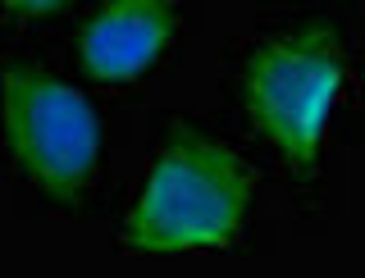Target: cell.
<instances>
[{"mask_svg": "<svg viewBox=\"0 0 365 278\" xmlns=\"http://www.w3.org/2000/svg\"><path fill=\"white\" fill-rule=\"evenodd\" d=\"M342 78H347V55L329 28L279 32L256 46L242 68L247 119L292 169H311L319 160V137L342 91Z\"/></svg>", "mask_w": 365, "mask_h": 278, "instance_id": "2", "label": "cell"}, {"mask_svg": "<svg viewBox=\"0 0 365 278\" xmlns=\"http://www.w3.org/2000/svg\"><path fill=\"white\" fill-rule=\"evenodd\" d=\"M251 192L256 173L237 150L205 133H174L123 219V242L133 251L224 247L242 228Z\"/></svg>", "mask_w": 365, "mask_h": 278, "instance_id": "1", "label": "cell"}, {"mask_svg": "<svg viewBox=\"0 0 365 278\" xmlns=\"http://www.w3.org/2000/svg\"><path fill=\"white\" fill-rule=\"evenodd\" d=\"M174 41V0H106L87 19L78 55L96 83H133Z\"/></svg>", "mask_w": 365, "mask_h": 278, "instance_id": "4", "label": "cell"}, {"mask_svg": "<svg viewBox=\"0 0 365 278\" xmlns=\"http://www.w3.org/2000/svg\"><path fill=\"white\" fill-rule=\"evenodd\" d=\"M5 133L9 150L37 187L78 196L96 173L101 123L83 91L41 68H9L5 78Z\"/></svg>", "mask_w": 365, "mask_h": 278, "instance_id": "3", "label": "cell"}, {"mask_svg": "<svg viewBox=\"0 0 365 278\" xmlns=\"http://www.w3.org/2000/svg\"><path fill=\"white\" fill-rule=\"evenodd\" d=\"M14 14H51V9H60L64 0H5Z\"/></svg>", "mask_w": 365, "mask_h": 278, "instance_id": "5", "label": "cell"}]
</instances>
